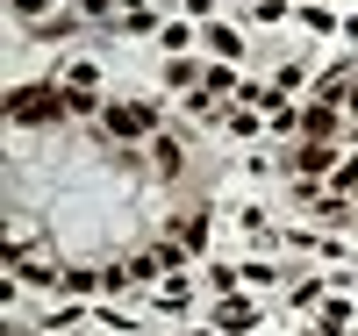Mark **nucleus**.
<instances>
[{
  "label": "nucleus",
  "mask_w": 358,
  "mask_h": 336,
  "mask_svg": "<svg viewBox=\"0 0 358 336\" xmlns=\"http://www.w3.org/2000/svg\"><path fill=\"white\" fill-rule=\"evenodd\" d=\"M15 122H57V115H72V101L57 94V86H22V94L8 101Z\"/></svg>",
  "instance_id": "f257e3e1"
},
{
  "label": "nucleus",
  "mask_w": 358,
  "mask_h": 336,
  "mask_svg": "<svg viewBox=\"0 0 358 336\" xmlns=\"http://www.w3.org/2000/svg\"><path fill=\"white\" fill-rule=\"evenodd\" d=\"M151 122H158L151 108H108V129H115V136H143Z\"/></svg>",
  "instance_id": "f03ea898"
},
{
  "label": "nucleus",
  "mask_w": 358,
  "mask_h": 336,
  "mask_svg": "<svg viewBox=\"0 0 358 336\" xmlns=\"http://www.w3.org/2000/svg\"><path fill=\"white\" fill-rule=\"evenodd\" d=\"M301 129H308V136L322 143V136H330V129H337V115H330V108H308V122H301Z\"/></svg>",
  "instance_id": "7ed1b4c3"
},
{
  "label": "nucleus",
  "mask_w": 358,
  "mask_h": 336,
  "mask_svg": "<svg viewBox=\"0 0 358 336\" xmlns=\"http://www.w3.org/2000/svg\"><path fill=\"white\" fill-rule=\"evenodd\" d=\"M315 172H330V150H322V143L301 150V179H315Z\"/></svg>",
  "instance_id": "20e7f679"
},
{
  "label": "nucleus",
  "mask_w": 358,
  "mask_h": 336,
  "mask_svg": "<svg viewBox=\"0 0 358 336\" xmlns=\"http://www.w3.org/2000/svg\"><path fill=\"white\" fill-rule=\"evenodd\" d=\"M222 329H251V308H244V300H222Z\"/></svg>",
  "instance_id": "39448f33"
},
{
  "label": "nucleus",
  "mask_w": 358,
  "mask_h": 336,
  "mask_svg": "<svg viewBox=\"0 0 358 336\" xmlns=\"http://www.w3.org/2000/svg\"><path fill=\"white\" fill-rule=\"evenodd\" d=\"M50 8V0H15V15H43Z\"/></svg>",
  "instance_id": "423d86ee"
}]
</instances>
